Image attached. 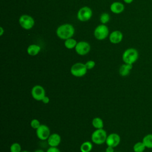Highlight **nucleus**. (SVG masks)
Returning <instances> with one entry per match:
<instances>
[{
	"instance_id": "2eb2a0df",
	"label": "nucleus",
	"mask_w": 152,
	"mask_h": 152,
	"mask_svg": "<svg viewBox=\"0 0 152 152\" xmlns=\"http://www.w3.org/2000/svg\"><path fill=\"white\" fill-rule=\"evenodd\" d=\"M132 69V65L124 64L119 68V74L122 77H126L130 74Z\"/></svg>"
},
{
	"instance_id": "4be33fe9",
	"label": "nucleus",
	"mask_w": 152,
	"mask_h": 152,
	"mask_svg": "<svg viewBox=\"0 0 152 152\" xmlns=\"http://www.w3.org/2000/svg\"><path fill=\"white\" fill-rule=\"evenodd\" d=\"M10 152H21L22 151L21 146L18 142H13L10 147Z\"/></svg>"
},
{
	"instance_id": "4468645a",
	"label": "nucleus",
	"mask_w": 152,
	"mask_h": 152,
	"mask_svg": "<svg viewBox=\"0 0 152 152\" xmlns=\"http://www.w3.org/2000/svg\"><path fill=\"white\" fill-rule=\"evenodd\" d=\"M110 11L114 14H121L125 10V6L124 4L121 2H114L110 6Z\"/></svg>"
},
{
	"instance_id": "39448f33",
	"label": "nucleus",
	"mask_w": 152,
	"mask_h": 152,
	"mask_svg": "<svg viewBox=\"0 0 152 152\" xmlns=\"http://www.w3.org/2000/svg\"><path fill=\"white\" fill-rule=\"evenodd\" d=\"M109 30L107 26L102 24L97 26L94 31V36L96 39L99 40L105 39L109 35Z\"/></svg>"
},
{
	"instance_id": "7ed1b4c3",
	"label": "nucleus",
	"mask_w": 152,
	"mask_h": 152,
	"mask_svg": "<svg viewBox=\"0 0 152 152\" xmlns=\"http://www.w3.org/2000/svg\"><path fill=\"white\" fill-rule=\"evenodd\" d=\"M107 137V132L103 128L95 129L91 134V140L96 145H102L106 142Z\"/></svg>"
},
{
	"instance_id": "393cba45",
	"label": "nucleus",
	"mask_w": 152,
	"mask_h": 152,
	"mask_svg": "<svg viewBox=\"0 0 152 152\" xmlns=\"http://www.w3.org/2000/svg\"><path fill=\"white\" fill-rule=\"evenodd\" d=\"M85 65H86V68L88 70V69H91L95 66L96 62H95V61H94L93 60H89V61H87L85 63Z\"/></svg>"
},
{
	"instance_id": "ddd939ff",
	"label": "nucleus",
	"mask_w": 152,
	"mask_h": 152,
	"mask_svg": "<svg viewBox=\"0 0 152 152\" xmlns=\"http://www.w3.org/2000/svg\"><path fill=\"white\" fill-rule=\"evenodd\" d=\"M109 41L113 44H118L123 39V34L121 31L115 30L109 34Z\"/></svg>"
},
{
	"instance_id": "bb28decb",
	"label": "nucleus",
	"mask_w": 152,
	"mask_h": 152,
	"mask_svg": "<svg viewBox=\"0 0 152 152\" xmlns=\"http://www.w3.org/2000/svg\"><path fill=\"white\" fill-rule=\"evenodd\" d=\"M41 102H42L43 103H44V104H48V103H49V102H50L49 97L48 96H46L42 99V100Z\"/></svg>"
},
{
	"instance_id": "9d476101",
	"label": "nucleus",
	"mask_w": 152,
	"mask_h": 152,
	"mask_svg": "<svg viewBox=\"0 0 152 152\" xmlns=\"http://www.w3.org/2000/svg\"><path fill=\"white\" fill-rule=\"evenodd\" d=\"M91 49L90 45L85 41H80L77 43L75 50L76 53L81 56H84L89 53Z\"/></svg>"
},
{
	"instance_id": "f3484780",
	"label": "nucleus",
	"mask_w": 152,
	"mask_h": 152,
	"mask_svg": "<svg viewBox=\"0 0 152 152\" xmlns=\"http://www.w3.org/2000/svg\"><path fill=\"white\" fill-rule=\"evenodd\" d=\"M93 126L96 129H103L104 126V122L102 118L99 117H95L93 119L91 122Z\"/></svg>"
},
{
	"instance_id": "1a4fd4ad",
	"label": "nucleus",
	"mask_w": 152,
	"mask_h": 152,
	"mask_svg": "<svg viewBox=\"0 0 152 152\" xmlns=\"http://www.w3.org/2000/svg\"><path fill=\"white\" fill-rule=\"evenodd\" d=\"M36 134L40 140H47L50 135V130L46 125L41 124L40 126L36 129Z\"/></svg>"
},
{
	"instance_id": "412c9836",
	"label": "nucleus",
	"mask_w": 152,
	"mask_h": 152,
	"mask_svg": "<svg viewBox=\"0 0 152 152\" xmlns=\"http://www.w3.org/2000/svg\"><path fill=\"white\" fill-rule=\"evenodd\" d=\"M146 148L142 141H138L133 145V151L134 152H144Z\"/></svg>"
},
{
	"instance_id": "c85d7f7f",
	"label": "nucleus",
	"mask_w": 152,
	"mask_h": 152,
	"mask_svg": "<svg viewBox=\"0 0 152 152\" xmlns=\"http://www.w3.org/2000/svg\"><path fill=\"white\" fill-rule=\"evenodd\" d=\"M123 1L126 4H131V3H132L133 2L134 0H123Z\"/></svg>"
},
{
	"instance_id": "dca6fc26",
	"label": "nucleus",
	"mask_w": 152,
	"mask_h": 152,
	"mask_svg": "<svg viewBox=\"0 0 152 152\" xmlns=\"http://www.w3.org/2000/svg\"><path fill=\"white\" fill-rule=\"evenodd\" d=\"M40 50L41 48L39 45L32 44L28 46L27 49V52L30 56H36L40 52Z\"/></svg>"
},
{
	"instance_id": "cd10ccee",
	"label": "nucleus",
	"mask_w": 152,
	"mask_h": 152,
	"mask_svg": "<svg viewBox=\"0 0 152 152\" xmlns=\"http://www.w3.org/2000/svg\"><path fill=\"white\" fill-rule=\"evenodd\" d=\"M105 152H114V147L110 146H107Z\"/></svg>"
},
{
	"instance_id": "9b49d317",
	"label": "nucleus",
	"mask_w": 152,
	"mask_h": 152,
	"mask_svg": "<svg viewBox=\"0 0 152 152\" xmlns=\"http://www.w3.org/2000/svg\"><path fill=\"white\" fill-rule=\"evenodd\" d=\"M121 142V137L117 133H111L107 135L106 144L107 146L113 147L114 148L119 145Z\"/></svg>"
},
{
	"instance_id": "c756f323",
	"label": "nucleus",
	"mask_w": 152,
	"mask_h": 152,
	"mask_svg": "<svg viewBox=\"0 0 152 152\" xmlns=\"http://www.w3.org/2000/svg\"><path fill=\"white\" fill-rule=\"evenodd\" d=\"M34 152H46V151H45L42 149H37V150H36Z\"/></svg>"
},
{
	"instance_id": "b1692460",
	"label": "nucleus",
	"mask_w": 152,
	"mask_h": 152,
	"mask_svg": "<svg viewBox=\"0 0 152 152\" xmlns=\"http://www.w3.org/2000/svg\"><path fill=\"white\" fill-rule=\"evenodd\" d=\"M40 125L41 124L37 119H33L30 121V126L35 130L37 129L40 126Z\"/></svg>"
},
{
	"instance_id": "f03ea898",
	"label": "nucleus",
	"mask_w": 152,
	"mask_h": 152,
	"mask_svg": "<svg viewBox=\"0 0 152 152\" xmlns=\"http://www.w3.org/2000/svg\"><path fill=\"white\" fill-rule=\"evenodd\" d=\"M139 57L138 50L134 48L126 49L123 53L122 59L125 64L133 65L137 62Z\"/></svg>"
},
{
	"instance_id": "20e7f679",
	"label": "nucleus",
	"mask_w": 152,
	"mask_h": 152,
	"mask_svg": "<svg viewBox=\"0 0 152 152\" xmlns=\"http://www.w3.org/2000/svg\"><path fill=\"white\" fill-rule=\"evenodd\" d=\"M87 70L88 69H87L85 64L82 62H77L71 66L70 68V72L74 77H82L86 74Z\"/></svg>"
},
{
	"instance_id": "7c9ffc66",
	"label": "nucleus",
	"mask_w": 152,
	"mask_h": 152,
	"mask_svg": "<svg viewBox=\"0 0 152 152\" xmlns=\"http://www.w3.org/2000/svg\"><path fill=\"white\" fill-rule=\"evenodd\" d=\"M0 30H1V32H0V36H2L3 34V33H4V29L2 27H0Z\"/></svg>"
},
{
	"instance_id": "5701e85b",
	"label": "nucleus",
	"mask_w": 152,
	"mask_h": 152,
	"mask_svg": "<svg viewBox=\"0 0 152 152\" xmlns=\"http://www.w3.org/2000/svg\"><path fill=\"white\" fill-rule=\"evenodd\" d=\"M110 20V15L107 12L102 13L100 17V21L102 24H105Z\"/></svg>"
},
{
	"instance_id": "2f4dec72",
	"label": "nucleus",
	"mask_w": 152,
	"mask_h": 152,
	"mask_svg": "<svg viewBox=\"0 0 152 152\" xmlns=\"http://www.w3.org/2000/svg\"><path fill=\"white\" fill-rule=\"evenodd\" d=\"M21 152H30V151H27V150H23V151H21Z\"/></svg>"
},
{
	"instance_id": "f257e3e1",
	"label": "nucleus",
	"mask_w": 152,
	"mask_h": 152,
	"mask_svg": "<svg viewBox=\"0 0 152 152\" xmlns=\"http://www.w3.org/2000/svg\"><path fill=\"white\" fill-rule=\"evenodd\" d=\"M75 33V28L72 25L69 23L63 24L59 26L56 31L57 36L62 40H66L71 38Z\"/></svg>"
},
{
	"instance_id": "6e6552de",
	"label": "nucleus",
	"mask_w": 152,
	"mask_h": 152,
	"mask_svg": "<svg viewBox=\"0 0 152 152\" xmlns=\"http://www.w3.org/2000/svg\"><path fill=\"white\" fill-rule=\"evenodd\" d=\"M93 12L88 7H83L81 8L77 12V18L81 21H87L89 20L92 16Z\"/></svg>"
},
{
	"instance_id": "6ab92c4d",
	"label": "nucleus",
	"mask_w": 152,
	"mask_h": 152,
	"mask_svg": "<svg viewBox=\"0 0 152 152\" xmlns=\"http://www.w3.org/2000/svg\"><path fill=\"white\" fill-rule=\"evenodd\" d=\"M142 142L147 148H152V134H148L145 135L142 140Z\"/></svg>"
},
{
	"instance_id": "a878e982",
	"label": "nucleus",
	"mask_w": 152,
	"mask_h": 152,
	"mask_svg": "<svg viewBox=\"0 0 152 152\" xmlns=\"http://www.w3.org/2000/svg\"><path fill=\"white\" fill-rule=\"evenodd\" d=\"M46 152H61L58 147H50Z\"/></svg>"
},
{
	"instance_id": "f8f14e48",
	"label": "nucleus",
	"mask_w": 152,
	"mask_h": 152,
	"mask_svg": "<svg viewBox=\"0 0 152 152\" xmlns=\"http://www.w3.org/2000/svg\"><path fill=\"white\" fill-rule=\"evenodd\" d=\"M47 142L49 147H58L61 142V137L57 133L50 134L47 140Z\"/></svg>"
},
{
	"instance_id": "aec40b11",
	"label": "nucleus",
	"mask_w": 152,
	"mask_h": 152,
	"mask_svg": "<svg viewBox=\"0 0 152 152\" xmlns=\"http://www.w3.org/2000/svg\"><path fill=\"white\" fill-rule=\"evenodd\" d=\"M77 43L78 42L75 39L71 37L65 40L64 46L66 49H72L74 48L75 49Z\"/></svg>"
},
{
	"instance_id": "0eeeda50",
	"label": "nucleus",
	"mask_w": 152,
	"mask_h": 152,
	"mask_svg": "<svg viewBox=\"0 0 152 152\" xmlns=\"http://www.w3.org/2000/svg\"><path fill=\"white\" fill-rule=\"evenodd\" d=\"M19 24L25 30H30L34 25V20L32 17L27 14H23L19 18Z\"/></svg>"
},
{
	"instance_id": "a211bd4d",
	"label": "nucleus",
	"mask_w": 152,
	"mask_h": 152,
	"mask_svg": "<svg viewBox=\"0 0 152 152\" xmlns=\"http://www.w3.org/2000/svg\"><path fill=\"white\" fill-rule=\"evenodd\" d=\"M93 149V144L89 141L83 142L80 147L81 152H90Z\"/></svg>"
},
{
	"instance_id": "423d86ee",
	"label": "nucleus",
	"mask_w": 152,
	"mask_h": 152,
	"mask_svg": "<svg viewBox=\"0 0 152 152\" xmlns=\"http://www.w3.org/2000/svg\"><path fill=\"white\" fill-rule=\"evenodd\" d=\"M31 95L33 99L36 101H42L46 96L45 89L40 85H35L32 87Z\"/></svg>"
}]
</instances>
